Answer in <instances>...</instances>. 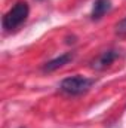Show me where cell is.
Listing matches in <instances>:
<instances>
[{
	"label": "cell",
	"mask_w": 126,
	"mask_h": 128,
	"mask_svg": "<svg viewBox=\"0 0 126 128\" xmlns=\"http://www.w3.org/2000/svg\"><path fill=\"white\" fill-rule=\"evenodd\" d=\"M110 9H111V0H95L91 10V20L92 21L101 20L107 12H110Z\"/></svg>",
	"instance_id": "5b68a950"
},
{
	"label": "cell",
	"mask_w": 126,
	"mask_h": 128,
	"mask_svg": "<svg viewBox=\"0 0 126 128\" xmlns=\"http://www.w3.org/2000/svg\"><path fill=\"white\" fill-rule=\"evenodd\" d=\"M96 84L94 78H86V76H68L60 82V91L70 97H77L82 94H86L92 86Z\"/></svg>",
	"instance_id": "6da1fadb"
},
{
	"label": "cell",
	"mask_w": 126,
	"mask_h": 128,
	"mask_svg": "<svg viewBox=\"0 0 126 128\" xmlns=\"http://www.w3.org/2000/svg\"><path fill=\"white\" fill-rule=\"evenodd\" d=\"M21 128H24V127H21Z\"/></svg>",
	"instance_id": "52a82bcc"
},
{
	"label": "cell",
	"mask_w": 126,
	"mask_h": 128,
	"mask_svg": "<svg viewBox=\"0 0 126 128\" xmlns=\"http://www.w3.org/2000/svg\"><path fill=\"white\" fill-rule=\"evenodd\" d=\"M30 14V8L27 2H16L4 15L1 20V26L6 32H13L18 27H21Z\"/></svg>",
	"instance_id": "7a4b0ae2"
},
{
	"label": "cell",
	"mask_w": 126,
	"mask_h": 128,
	"mask_svg": "<svg viewBox=\"0 0 126 128\" xmlns=\"http://www.w3.org/2000/svg\"><path fill=\"white\" fill-rule=\"evenodd\" d=\"M114 33L117 34V36H126V16L123 20H120L117 24H116V27H114Z\"/></svg>",
	"instance_id": "8992f818"
},
{
	"label": "cell",
	"mask_w": 126,
	"mask_h": 128,
	"mask_svg": "<svg viewBox=\"0 0 126 128\" xmlns=\"http://www.w3.org/2000/svg\"><path fill=\"white\" fill-rule=\"evenodd\" d=\"M73 60H74V52H64L60 57H57L54 60H49L48 63L43 64L42 72L43 73H52V72H55V70L64 67L65 64H68L70 61H73Z\"/></svg>",
	"instance_id": "277c9868"
},
{
	"label": "cell",
	"mask_w": 126,
	"mask_h": 128,
	"mask_svg": "<svg viewBox=\"0 0 126 128\" xmlns=\"http://www.w3.org/2000/svg\"><path fill=\"white\" fill-rule=\"evenodd\" d=\"M119 57H120V54H119L117 49H107V51L101 52L94 61L91 63V67L94 70H96V72H102L107 67H110Z\"/></svg>",
	"instance_id": "3957f363"
}]
</instances>
